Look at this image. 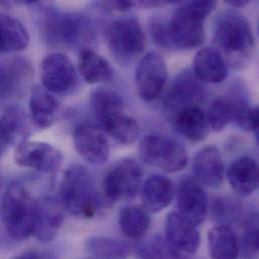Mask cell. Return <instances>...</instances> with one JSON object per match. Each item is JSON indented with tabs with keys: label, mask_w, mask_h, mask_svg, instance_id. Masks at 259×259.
Segmentation results:
<instances>
[{
	"label": "cell",
	"mask_w": 259,
	"mask_h": 259,
	"mask_svg": "<svg viewBox=\"0 0 259 259\" xmlns=\"http://www.w3.org/2000/svg\"><path fill=\"white\" fill-rule=\"evenodd\" d=\"M13 259H46L44 258L39 253L35 252V251H25L22 252L20 254H18L17 256H15Z\"/></svg>",
	"instance_id": "f35d334b"
},
{
	"label": "cell",
	"mask_w": 259,
	"mask_h": 259,
	"mask_svg": "<svg viewBox=\"0 0 259 259\" xmlns=\"http://www.w3.org/2000/svg\"><path fill=\"white\" fill-rule=\"evenodd\" d=\"M26 132V118L18 108L7 109L0 118V135L10 145Z\"/></svg>",
	"instance_id": "1f68e13d"
},
{
	"label": "cell",
	"mask_w": 259,
	"mask_h": 259,
	"mask_svg": "<svg viewBox=\"0 0 259 259\" xmlns=\"http://www.w3.org/2000/svg\"><path fill=\"white\" fill-rule=\"evenodd\" d=\"M32 76L31 65L25 59L16 58L0 64V98L20 97Z\"/></svg>",
	"instance_id": "e0dca14e"
},
{
	"label": "cell",
	"mask_w": 259,
	"mask_h": 259,
	"mask_svg": "<svg viewBox=\"0 0 259 259\" xmlns=\"http://www.w3.org/2000/svg\"><path fill=\"white\" fill-rule=\"evenodd\" d=\"M64 211L62 203L53 197H45L36 201L33 236L41 242L54 240L63 226Z\"/></svg>",
	"instance_id": "2e32d148"
},
{
	"label": "cell",
	"mask_w": 259,
	"mask_h": 259,
	"mask_svg": "<svg viewBox=\"0 0 259 259\" xmlns=\"http://www.w3.org/2000/svg\"><path fill=\"white\" fill-rule=\"evenodd\" d=\"M60 202L64 209L79 218H92L100 205L95 180L82 164L70 165L60 184Z\"/></svg>",
	"instance_id": "6da1fadb"
},
{
	"label": "cell",
	"mask_w": 259,
	"mask_h": 259,
	"mask_svg": "<svg viewBox=\"0 0 259 259\" xmlns=\"http://www.w3.org/2000/svg\"><path fill=\"white\" fill-rule=\"evenodd\" d=\"M104 6L110 8V9L117 10V11H126L132 6H134V2L133 1H127V0L108 1V2H104Z\"/></svg>",
	"instance_id": "74e56055"
},
{
	"label": "cell",
	"mask_w": 259,
	"mask_h": 259,
	"mask_svg": "<svg viewBox=\"0 0 259 259\" xmlns=\"http://www.w3.org/2000/svg\"><path fill=\"white\" fill-rule=\"evenodd\" d=\"M87 25L82 16L54 12L46 19L45 34L54 45L72 46L78 44L86 35Z\"/></svg>",
	"instance_id": "7c38bea8"
},
{
	"label": "cell",
	"mask_w": 259,
	"mask_h": 259,
	"mask_svg": "<svg viewBox=\"0 0 259 259\" xmlns=\"http://www.w3.org/2000/svg\"><path fill=\"white\" fill-rule=\"evenodd\" d=\"M212 218L219 226L231 227L241 218L242 208L240 204L228 197L215 198L211 206Z\"/></svg>",
	"instance_id": "d6a6232c"
},
{
	"label": "cell",
	"mask_w": 259,
	"mask_h": 259,
	"mask_svg": "<svg viewBox=\"0 0 259 259\" xmlns=\"http://www.w3.org/2000/svg\"><path fill=\"white\" fill-rule=\"evenodd\" d=\"M102 130L122 144L133 143L139 135V127L136 120L125 113L106 124Z\"/></svg>",
	"instance_id": "836d02e7"
},
{
	"label": "cell",
	"mask_w": 259,
	"mask_h": 259,
	"mask_svg": "<svg viewBox=\"0 0 259 259\" xmlns=\"http://www.w3.org/2000/svg\"><path fill=\"white\" fill-rule=\"evenodd\" d=\"M211 0L183 3L167 22L171 48L191 50L201 46L205 39L204 21L215 9Z\"/></svg>",
	"instance_id": "277c9868"
},
{
	"label": "cell",
	"mask_w": 259,
	"mask_h": 259,
	"mask_svg": "<svg viewBox=\"0 0 259 259\" xmlns=\"http://www.w3.org/2000/svg\"><path fill=\"white\" fill-rule=\"evenodd\" d=\"M118 224L126 237L138 240L147 234L150 227V217L143 207L128 206L120 212Z\"/></svg>",
	"instance_id": "f1b7e54d"
},
{
	"label": "cell",
	"mask_w": 259,
	"mask_h": 259,
	"mask_svg": "<svg viewBox=\"0 0 259 259\" xmlns=\"http://www.w3.org/2000/svg\"><path fill=\"white\" fill-rule=\"evenodd\" d=\"M41 86L52 94L71 92L78 83L77 71L71 60L62 53L48 55L40 64Z\"/></svg>",
	"instance_id": "9c48e42d"
},
{
	"label": "cell",
	"mask_w": 259,
	"mask_h": 259,
	"mask_svg": "<svg viewBox=\"0 0 259 259\" xmlns=\"http://www.w3.org/2000/svg\"><path fill=\"white\" fill-rule=\"evenodd\" d=\"M227 179L237 195L251 196L258 188L259 170L256 160L250 156L237 158L229 166Z\"/></svg>",
	"instance_id": "ffe728a7"
},
{
	"label": "cell",
	"mask_w": 259,
	"mask_h": 259,
	"mask_svg": "<svg viewBox=\"0 0 259 259\" xmlns=\"http://www.w3.org/2000/svg\"><path fill=\"white\" fill-rule=\"evenodd\" d=\"M78 153L88 162L103 164L110 156V144L103 130L91 123H82L74 131Z\"/></svg>",
	"instance_id": "5bb4252c"
},
{
	"label": "cell",
	"mask_w": 259,
	"mask_h": 259,
	"mask_svg": "<svg viewBox=\"0 0 259 259\" xmlns=\"http://www.w3.org/2000/svg\"><path fill=\"white\" fill-rule=\"evenodd\" d=\"M167 81V70L163 58L155 52L146 54L135 70L138 95L146 102L157 99Z\"/></svg>",
	"instance_id": "ba28073f"
},
{
	"label": "cell",
	"mask_w": 259,
	"mask_h": 259,
	"mask_svg": "<svg viewBox=\"0 0 259 259\" xmlns=\"http://www.w3.org/2000/svg\"><path fill=\"white\" fill-rule=\"evenodd\" d=\"M78 71L83 80L90 85L107 82L113 77L111 65L92 49H82L80 52Z\"/></svg>",
	"instance_id": "d4e9b609"
},
{
	"label": "cell",
	"mask_w": 259,
	"mask_h": 259,
	"mask_svg": "<svg viewBox=\"0 0 259 259\" xmlns=\"http://www.w3.org/2000/svg\"><path fill=\"white\" fill-rule=\"evenodd\" d=\"M241 130L258 133V108L250 107L242 100L238 101L234 121Z\"/></svg>",
	"instance_id": "d590c367"
},
{
	"label": "cell",
	"mask_w": 259,
	"mask_h": 259,
	"mask_svg": "<svg viewBox=\"0 0 259 259\" xmlns=\"http://www.w3.org/2000/svg\"><path fill=\"white\" fill-rule=\"evenodd\" d=\"M172 118L176 130L185 138L199 142L207 136L209 130L207 115L200 106L185 108L176 113Z\"/></svg>",
	"instance_id": "cb8c5ba5"
},
{
	"label": "cell",
	"mask_w": 259,
	"mask_h": 259,
	"mask_svg": "<svg viewBox=\"0 0 259 259\" xmlns=\"http://www.w3.org/2000/svg\"><path fill=\"white\" fill-rule=\"evenodd\" d=\"M106 42L115 59L120 63H128L144 50L145 36L134 17H123L113 21L105 33Z\"/></svg>",
	"instance_id": "8992f818"
},
{
	"label": "cell",
	"mask_w": 259,
	"mask_h": 259,
	"mask_svg": "<svg viewBox=\"0 0 259 259\" xmlns=\"http://www.w3.org/2000/svg\"><path fill=\"white\" fill-rule=\"evenodd\" d=\"M193 73L200 82L221 83L228 75L227 63L215 49L206 47L196 54Z\"/></svg>",
	"instance_id": "7402d4cb"
},
{
	"label": "cell",
	"mask_w": 259,
	"mask_h": 259,
	"mask_svg": "<svg viewBox=\"0 0 259 259\" xmlns=\"http://www.w3.org/2000/svg\"><path fill=\"white\" fill-rule=\"evenodd\" d=\"M216 51L233 66H242L252 57L254 36L249 22L238 14H225L219 19L215 33Z\"/></svg>",
	"instance_id": "3957f363"
},
{
	"label": "cell",
	"mask_w": 259,
	"mask_h": 259,
	"mask_svg": "<svg viewBox=\"0 0 259 259\" xmlns=\"http://www.w3.org/2000/svg\"><path fill=\"white\" fill-rule=\"evenodd\" d=\"M29 35L16 18L0 13V54H10L26 49Z\"/></svg>",
	"instance_id": "4316f807"
},
{
	"label": "cell",
	"mask_w": 259,
	"mask_h": 259,
	"mask_svg": "<svg viewBox=\"0 0 259 259\" xmlns=\"http://www.w3.org/2000/svg\"><path fill=\"white\" fill-rule=\"evenodd\" d=\"M28 108L34 124L39 128H48L57 121L61 105L42 86L34 85L30 89Z\"/></svg>",
	"instance_id": "44dd1931"
},
{
	"label": "cell",
	"mask_w": 259,
	"mask_h": 259,
	"mask_svg": "<svg viewBox=\"0 0 259 259\" xmlns=\"http://www.w3.org/2000/svg\"><path fill=\"white\" fill-rule=\"evenodd\" d=\"M36 201L19 182L11 183L0 200V216L9 237L23 241L33 235Z\"/></svg>",
	"instance_id": "7a4b0ae2"
},
{
	"label": "cell",
	"mask_w": 259,
	"mask_h": 259,
	"mask_svg": "<svg viewBox=\"0 0 259 259\" xmlns=\"http://www.w3.org/2000/svg\"><path fill=\"white\" fill-rule=\"evenodd\" d=\"M195 179L211 189H218L225 178V167L220 151L215 146H206L200 149L192 163Z\"/></svg>",
	"instance_id": "ac0fdd59"
},
{
	"label": "cell",
	"mask_w": 259,
	"mask_h": 259,
	"mask_svg": "<svg viewBox=\"0 0 259 259\" xmlns=\"http://www.w3.org/2000/svg\"><path fill=\"white\" fill-rule=\"evenodd\" d=\"M141 202L147 212L158 213L167 208L174 199L171 181L163 175H152L142 184Z\"/></svg>",
	"instance_id": "d6986e66"
},
{
	"label": "cell",
	"mask_w": 259,
	"mask_h": 259,
	"mask_svg": "<svg viewBox=\"0 0 259 259\" xmlns=\"http://www.w3.org/2000/svg\"><path fill=\"white\" fill-rule=\"evenodd\" d=\"M208 250L212 259H238L239 239L231 227L217 225L208 233Z\"/></svg>",
	"instance_id": "484cf974"
},
{
	"label": "cell",
	"mask_w": 259,
	"mask_h": 259,
	"mask_svg": "<svg viewBox=\"0 0 259 259\" xmlns=\"http://www.w3.org/2000/svg\"><path fill=\"white\" fill-rule=\"evenodd\" d=\"M90 104L92 112L101 128L124 114V100L114 90L105 88L95 89L91 93Z\"/></svg>",
	"instance_id": "603a6c76"
},
{
	"label": "cell",
	"mask_w": 259,
	"mask_h": 259,
	"mask_svg": "<svg viewBox=\"0 0 259 259\" xmlns=\"http://www.w3.org/2000/svg\"><path fill=\"white\" fill-rule=\"evenodd\" d=\"M240 257L254 258L258 253V216L255 213L248 214L244 221V231L239 240Z\"/></svg>",
	"instance_id": "e575fe53"
},
{
	"label": "cell",
	"mask_w": 259,
	"mask_h": 259,
	"mask_svg": "<svg viewBox=\"0 0 259 259\" xmlns=\"http://www.w3.org/2000/svg\"><path fill=\"white\" fill-rule=\"evenodd\" d=\"M143 171L132 158H123L112 165L103 179V193L110 202L131 200L140 192Z\"/></svg>",
	"instance_id": "52a82bcc"
},
{
	"label": "cell",
	"mask_w": 259,
	"mask_h": 259,
	"mask_svg": "<svg viewBox=\"0 0 259 259\" xmlns=\"http://www.w3.org/2000/svg\"><path fill=\"white\" fill-rule=\"evenodd\" d=\"M141 159L166 172H177L186 167L189 156L186 148L178 140L159 134H149L139 144Z\"/></svg>",
	"instance_id": "5b68a950"
},
{
	"label": "cell",
	"mask_w": 259,
	"mask_h": 259,
	"mask_svg": "<svg viewBox=\"0 0 259 259\" xmlns=\"http://www.w3.org/2000/svg\"><path fill=\"white\" fill-rule=\"evenodd\" d=\"M149 27L152 39L156 45L162 48H171L167 22L158 17H152L149 22Z\"/></svg>",
	"instance_id": "8d00e7d4"
},
{
	"label": "cell",
	"mask_w": 259,
	"mask_h": 259,
	"mask_svg": "<svg viewBox=\"0 0 259 259\" xmlns=\"http://www.w3.org/2000/svg\"><path fill=\"white\" fill-rule=\"evenodd\" d=\"M179 214L194 225L202 224L208 215V198L201 185L194 177L183 178L177 190Z\"/></svg>",
	"instance_id": "8fae6325"
},
{
	"label": "cell",
	"mask_w": 259,
	"mask_h": 259,
	"mask_svg": "<svg viewBox=\"0 0 259 259\" xmlns=\"http://www.w3.org/2000/svg\"><path fill=\"white\" fill-rule=\"evenodd\" d=\"M204 97V87L193 72L186 70L180 73L169 88L164 99V106L172 116L179 111L199 106Z\"/></svg>",
	"instance_id": "4fadbf2b"
},
{
	"label": "cell",
	"mask_w": 259,
	"mask_h": 259,
	"mask_svg": "<svg viewBox=\"0 0 259 259\" xmlns=\"http://www.w3.org/2000/svg\"><path fill=\"white\" fill-rule=\"evenodd\" d=\"M15 162L25 168L39 172H53L63 162L62 152L54 145L35 140H22L14 152Z\"/></svg>",
	"instance_id": "30bf717a"
},
{
	"label": "cell",
	"mask_w": 259,
	"mask_h": 259,
	"mask_svg": "<svg viewBox=\"0 0 259 259\" xmlns=\"http://www.w3.org/2000/svg\"><path fill=\"white\" fill-rule=\"evenodd\" d=\"M225 2L232 7L240 8V7H244L245 5H247L249 3V0H227Z\"/></svg>",
	"instance_id": "ab89813d"
},
{
	"label": "cell",
	"mask_w": 259,
	"mask_h": 259,
	"mask_svg": "<svg viewBox=\"0 0 259 259\" xmlns=\"http://www.w3.org/2000/svg\"><path fill=\"white\" fill-rule=\"evenodd\" d=\"M0 189H1V179H0Z\"/></svg>",
	"instance_id": "b9f144b4"
},
{
	"label": "cell",
	"mask_w": 259,
	"mask_h": 259,
	"mask_svg": "<svg viewBox=\"0 0 259 259\" xmlns=\"http://www.w3.org/2000/svg\"><path fill=\"white\" fill-rule=\"evenodd\" d=\"M85 248L92 259H127L130 254L126 242L107 236L89 237Z\"/></svg>",
	"instance_id": "83f0119b"
},
{
	"label": "cell",
	"mask_w": 259,
	"mask_h": 259,
	"mask_svg": "<svg viewBox=\"0 0 259 259\" xmlns=\"http://www.w3.org/2000/svg\"><path fill=\"white\" fill-rule=\"evenodd\" d=\"M164 238L180 253L192 257L197 253L201 237L192 222L185 219L178 212L169 213L164 224Z\"/></svg>",
	"instance_id": "9a60e30c"
},
{
	"label": "cell",
	"mask_w": 259,
	"mask_h": 259,
	"mask_svg": "<svg viewBox=\"0 0 259 259\" xmlns=\"http://www.w3.org/2000/svg\"><path fill=\"white\" fill-rule=\"evenodd\" d=\"M8 143L1 137V135H0V156L5 152V150H6V148L8 147Z\"/></svg>",
	"instance_id": "60d3db41"
},
{
	"label": "cell",
	"mask_w": 259,
	"mask_h": 259,
	"mask_svg": "<svg viewBox=\"0 0 259 259\" xmlns=\"http://www.w3.org/2000/svg\"><path fill=\"white\" fill-rule=\"evenodd\" d=\"M238 101V99L232 97L216 98L207 114L209 126L216 132L225 130L230 122L234 121Z\"/></svg>",
	"instance_id": "f546056e"
},
{
	"label": "cell",
	"mask_w": 259,
	"mask_h": 259,
	"mask_svg": "<svg viewBox=\"0 0 259 259\" xmlns=\"http://www.w3.org/2000/svg\"><path fill=\"white\" fill-rule=\"evenodd\" d=\"M136 255L139 259H191L192 257L177 251L164 238L155 235L136 248Z\"/></svg>",
	"instance_id": "4dcf8cb0"
},
{
	"label": "cell",
	"mask_w": 259,
	"mask_h": 259,
	"mask_svg": "<svg viewBox=\"0 0 259 259\" xmlns=\"http://www.w3.org/2000/svg\"><path fill=\"white\" fill-rule=\"evenodd\" d=\"M88 259H92V258H88Z\"/></svg>",
	"instance_id": "7bdbcfd3"
}]
</instances>
